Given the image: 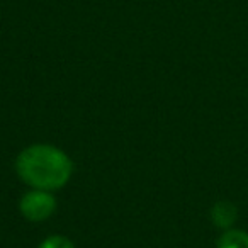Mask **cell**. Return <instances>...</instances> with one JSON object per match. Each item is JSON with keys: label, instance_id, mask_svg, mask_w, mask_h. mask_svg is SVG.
<instances>
[{"label": "cell", "instance_id": "cell-2", "mask_svg": "<svg viewBox=\"0 0 248 248\" xmlns=\"http://www.w3.org/2000/svg\"><path fill=\"white\" fill-rule=\"evenodd\" d=\"M19 209H21V214L28 221L39 223V221H46L55 213L56 199L49 190L32 189L21 197Z\"/></svg>", "mask_w": 248, "mask_h": 248}, {"label": "cell", "instance_id": "cell-3", "mask_svg": "<svg viewBox=\"0 0 248 248\" xmlns=\"http://www.w3.org/2000/svg\"><path fill=\"white\" fill-rule=\"evenodd\" d=\"M238 217V209L230 201H219L211 207V221L221 230H230Z\"/></svg>", "mask_w": 248, "mask_h": 248}, {"label": "cell", "instance_id": "cell-1", "mask_svg": "<svg viewBox=\"0 0 248 248\" xmlns=\"http://www.w3.org/2000/svg\"><path fill=\"white\" fill-rule=\"evenodd\" d=\"M16 172L22 182L39 190L63 187L73 173V162L53 145H31L16 158Z\"/></svg>", "mask_w": 248, "mask_h": 248}, {"label": "cell", "instance_id": "cell-5", "mask_svg": "<svg viewBox=\"0 0 248 248\" xmlns=\"http://www.w3.org/2000/svg\"><path fill=\"white\" fill-rule=\"evenodd\" d=\"M38 248H75V245L66 236L55 234V236H49V238H46V240H43Z\"/></svg>", "mask_w": 248, "mask_h": 248}, {"label": "cell", "instance_id": "cell-4", "mask_svg": "<svg viewBox=\"0 0 248 248\" xmlns=\"http://www.w3.org/2000/svg\"><path fill=\"white\" fill-rule=\"evenodd\" d=\"M216 248H248V233L241 230H226L217 240Z\"/></svg>", "mask_w": 248, "mask_h": 248}]
</instances>
